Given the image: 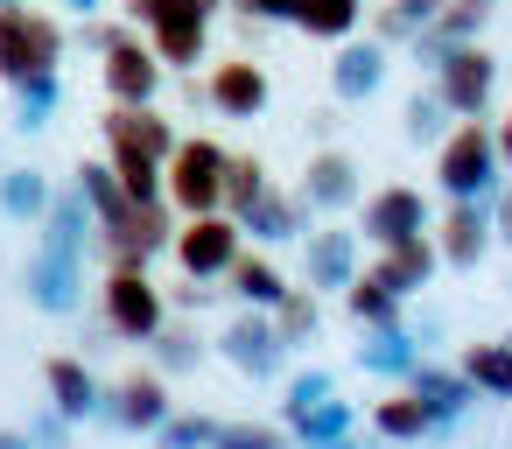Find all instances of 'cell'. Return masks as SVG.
<instances>
[{
    "label": "cell",
    "mask_w": 512,
    "mask_h": 449,
    "mask_svg": "<svg viewBox=\"0 0 512 449\" xmlns=\"http://www.w3.org/2000/svg\"><path fill=\"white\" fill-rule=\"evenodd\" d=\"M99 134H106V169L120 176L127 204H155L162 197V162L176 148V120L155 113V106H106Z\"/></svg>",
    "instance_id": "1"
},
{
    "label": "cell",
    "mask_w": 512,
    "mask_h": 449,
    "mask_svg": "<svg viewBox=\"0 0 512 449\" xmlns=\"http://www.w3.org/2000/svg\"><path fill=\"white\" fill-rule=\"evenodd\" d=\"M435 183H442V197H484L491 204V190L505 183V169H498V148H491V120L484 113L477 120H456L435 141Z\"/></svg>",
    "instance_id": "2"
},
{
    "label": "cell",
    "mask_w": 512,
    "mask_h": 449,
    "mask_svg": "<svg viewBox=\"0 0 512 449\" xmlns=\"http://www.w3.org/2000/svg\"><path fill=\"white\" fill-rule=\"evenodd\" d=\"M169 316V295L148 281V260H113L106 281H99V323L127 344H148Z\"/></svg>",
    "instance_id": "3"
},
{
    "label": "cell",
    "mask_w": 512,
    "mask_h": 449,
    "mask_svg": "<svg viewBox=\"0 0 512 449\" xmlns=\"http://www.w3.org/2000/svg\"><path fill=\"white\" fill-rule=\"evenodd\" d=\"M218 183H225V148L211 134H176L169 162H162V204L176 218L190 211H218Z\"/></svg>",
    "instance_id": "4"
},
{
    "label": "cell",
    "mask_w": 512,
    "mask_h": 449,
    "mask_svg": "<svg viewBox=\"0 0 512 449\" xmlns=\"http://www.w3.org/2000/svg\"><path fill=\"white\" fill-rule=\"evenodd\" d=\"M64 22L43 8H0V78H29V71H57L64 64Z\"/></svg>",
    "instance_id": "5"
},
{
    "label": "cell",
    "mask_w": 512,
    "mask_h": 449,
    "mask_svg": "<svg viewBox=\"0 0 512 449\" xmlns=\"http://www.w3.org/2000/svg\"><path fill=\"white\" fill-rule=\"evenodd\" d=\"M428 85H435V99L449 106V120H477V113H491L498 57H491L484 43H456V50H442V64L428 71Z\"/></svg>",
    "instance_id": "6"
},
{
    "label": "cell",
    "mask_w": 512,
    "mask_h": 449,
    "mask_svg": "<svg viewBox=\"0 0 512 449\" xmlns=\"http://www.w3.org/2000/svg\"><path fill=\"white\" fill-rule=\"evenodd\" d=\"M239 246H246V232H239L232 211H190V218H176V239H169L176 267L197 274V281H218Z\"/></svg>",
    "instance_id": "7"
},
{
    "label": "cell",
    "mask_w": 512,
    "mask_h": 449,
    "mask_svg": "<svg viewBox=\"0 0 512 449\" xmlns=\"http://www.w3.org/2000/svg\"><path fill=\"white\" fill-rule=\"evenodd\" d=\"M211 344H218V358H225L232 372H246V379H281V365H288V344H281V330H274L267 309H239Z\"/></svg>",
    "instance_id": "8"
},
{
    "label": "cell",
    "mask_w": 512,
    "mask_h": 449,
    "mask_svg": "<svg viewBox=\"0 0 512 449\" xmlns=\"http://www.w3.org/2000/svg\"><path fill=\"white\" fill-rule=\"evenodd\" d=\"M428 239H435V260L442 267H477L484 253H491V204L484 197H449V211L428 225Z\"/></svg>",
    "instance_id": "9"
},
{
    "label": "cell",
    "mask_w": 512,
    "mask_h": 449,
    "mask_svg": "<svg viewBox=\"0 0 512 449\" xmlns=\"http://www.w3.org/2000/svg\"><path fill=\"white\" fill-rule=\"evenodd\" d=\"M358 225H309L302 232V288L316 295H344V281L358 274Z\"/></svg>",
    "instance_id": "10"
},
{
    "label": "cell",
    "mask_w": 512,
    "mask_h": 449,
    "mask_svg": "<svg viewBox=\"0 0 512 449\" xmlns=\"http://www.w3.org/2000/svg\"><path fill=\"white\" fill-rule=\"evenodd\" d=\"M407 232H428V197L414 183H379L365 204H358V239L365 246H393Z\"/></svg>",
    "instance_id": "11"
},
{
    "label": "cell",
    "mask_w": 512,
    "mask_h": 449,
    "mask_svg": "<svg viewBox=\"0 0 512 449\" xmlns=\"http://www.w3.org/2000/svg\"><path fill=\"white\" fill-rule=\"evenodd\" d=\"M162 414H169V379H162L155 365H148V372H127L120 386L99 393V421H113V428H127V435H155Z\"/></svg>",
    "instance_id": "12"
},
{
    "label": "cell",
    "mask_w": 512,
    "mask_h": 449,
    "mask_svg": "<svg viewBox=\"0 0 512 449\" xmlns=\"http://www.w3.org/2000/svg\"><path fill=\"white\" fill-rule=\"evenodd\" d=\"M99 78H106V99L113 106H155V92H162V64H155V50L134 29L99 57Z\"/></svg>",
    "instance_id": "13"
},
{
    "label": "cell",
    "mask_w": 512,
    "mask_h": 449,
    "mask_svg": "<svg viewBox=\"0 0 512 449\" xmlns=\"http://www.w3.org/2000/svg\"><path fill=\"white\" fill-rule=\"evenodd\" d=\"M386 64H393V50L372 43V36L330 43V99H337V106H365V99L386 85Z\"/></svg>",
    "instance_id": "14"
},
{
    "label": "cell",
    "mask_w": 512,
    "mask_h": 449,
    "mask_svg": "<svg viewBox=\"0 0 512 449\" xmlns=\"http://www.w3.org/2000/svg\"><path fill=\"white\" fill-rule=\"evenodd\" d=\"M22 302L43 309V316H78V309H85V267L36 246V253L22 260Z\"/></svg>",
    "instance_id": "15"
},
{
    "label": "cell",
    "mask_w": 512,
    "mask_h": 449,
    "mask_svg": "<svg viewBox=\"0 0 512 449\" xmlns=\"http://www.w3.org/2000/svg\"><path fill=\"white\" fill-rule=\"evenodd\" d=\"M400 386H407V393H414V400L428 407V421H435V435H449V428H456V421H463V414L477 407V393H470V379H463L456 365H435L428 351H421V358L407 365V379H400Z\"/></svg>",
    "instance_id": "16"
},
{
    "label": "cell",
    "mask_w": 512,
    "mask_h": 449,
    "mask_svg": "<svg viewBox=\"0 0 512 449\" xmlns=\"http://www.w3.org/2000/svg\"><path fill=\"white\" fill-rule=\"evenodd\" d=\"M267 99H274V85H267V71H260L253 57H225V64H211V78H204V106L225 113V120H260Z\"/></svg>",
    "instance_id": "17"
},
{
    "label": "cell",
    "mask_w": 512,
    "mask_h": 449,
    "mask_svg": "<svg viewBox=\"0 0 512 449\" xmlns=\"http://www.w3.org/2000/svg\"><path fill=\"white\" fill-rule=\"evenodd\" d=\"M295 197H302L309 211H323V218L351 211V204H358V162H351L344 148H316V155L302 162V183H295Z\"/></svg>",
    "instance_id": "18"
},
{
    "label": "cell",
    "mask_w": 512,
    "mask_h": 449,
    "mask_svg": "<svg viewBox=\"0 0 512 449\" xmlns=\"http://www.w3.org/2000/svg\"><path fill=\"white\" fill-rule=\"evenodd\" d=\"M36 232H43V253H57V260H78V267H85V253H92V239H99V225H92V211H85V197H78V183H64V190H50V204H43V218H36Z\"/></svg>",
    "instance_id": "19"
},
{
    "label": "cell",
    "mask_w": 512,
    "mask_h": 449,
    "mask_svg": "<svg viewBox=\"0 0 512 449\" xmlns=\"http://www.w3.org/2000/svg\"><path fill=\"white\" fill-rule=\"evenodd\" d=\"M99 372L78 358V351H57V358H43V400L78 428V421H99Z\"/></svg>",
    "instance_id": "20"
},
{
    "label": "cell",
    "mask_w": 512,
    "mask_h": 449,
    "mask_svg": "<svg viewBox=\"0 0 512 449\" xmlns=\"http://www.w3.org/2000/svg\"><path fill=\"white\" fill-rule=\"evenodd\" d=\"M491 22V0H442V8L421 22V36L407 43L414 50V64L421 71H435L442 64V50H456V43H477V29Z\"/></svg>",
    "instance_id": "21"
},
{
    "label": "cell",
    "mask_w": 512,
    "mask_h": 449,
    "mask_svg": "<svg viewBox=\"0 0 512 449\" xmlns=\"http://www.w3.org/2000/svg\"><path fill=\"white\" fill-rule=\"evenodd\" d=\"M309 218H316V211H309L295 190H274V183H267V190L239 211V232H246V239H260V246H302Z\"/></svg>",
    "instance_id": "22"
},
{
    "label": "cell",
    "mask_w": 512,
    "mask_h": 449,
    "mask_svg": "<svg viewBox=\"0 0 512 449\" xmlns=\"http://www.w3.org/2000/svg\"><path fill=\"white\" fill-rule=\"evenodd\" d=\"M169 239H176V211L162 197L155 204H127V218L113 232H99V246L113 260H155V253H169Z\"/></svg>",
    "instance_id": "23"
},
{
    "label": "cell",
    "mask_w": 512,
    "mask_h": 449,
    "mask_svg": "<svg viewBox=\"0 0 512 449\" xmlns=\"http://www.w3.org/2000/svg\"><path fill=\"white\" fill-rule=\"evenodd\" d=\"M435 267H442V260H435V239H428V232H407V239L379 246V260H372V274H379L400 302H414V295L435 281Z\"/></svg>",
    "instance_id": "24"
},
{
    "label": "cell",
    "mask_w": 512,
    "mask_h": 449,
    "mask_svg": "<svg viewBox=\"0 0 512 449\" xmlns=\"http://www.w3.org/2000/svg\"><path fill=\"white\" fill-rule=\"evenodd\" d=\"M218 281H225V295H239V309H274V302L288 295V274H281L267 253H246V246L232 253V267H225Z\"/></svg>",
    "instance_id": "25"
},
{
    "label": "cell",
    "mask_w": 512,
    "mask_h": 449,
    "mask_svg": "<svg viewBox=\"0 0 512 449\" xmlns=\"http://www.w3.org/2000/svg\"><path fill=\"white\" fill-rule=\"evenodd\" d=\"M281 428H288V442H295V449H316V442L358 435V407H351V400H337V393H323V400H309V407L281 414Z\"/></svg>",
    "instance_id": "26"
},
{
    "label": "cell",
    "mask_w": 512,
    "mask_h": 449,
    "mask_svg": "<svg viewBox=\"0 0 512 449\" xmlns=\"http://www.w3.org/2000/svg\"><path fill=\"white\" fill-rule=\"evenodd\" d=\"M141 43L155 50V64H162V71H183V78H190V64H204V57H211V22L176 15V22H155Z\"/></svg>",
    "instance_id": "27"
},
{
    "label": "cell",
    "mask_w": 512,
    "mask_h": 449,
    "mask_svg": "<svg viewBox=\"0 0 512 449\" xmlns=\"http://www.w3.org/2000/svg\"><path fill=\"white\" fill-rule=\"evenodd\" d=\"M456 372L470 379L477 400H512V344H505V337L463 344V351H456Z\"/></svg>",
    "instance_id": "28"
},
{
    "label": "cell",
    "mask_w": 512,
    "mask_h": 449,
    "mask_svg": "<svg viewBox=\"0 0 512 449\" xmlns=\"http://www.w3.org/2000/svg\"><path fill=\"white\" fill-rule=\"evenodd\" d=\"M344 309H351V323L358 330H386V323H407V302L372 274V267H358L351 281H344Z\"/></svg>",
    "instance_id": "29"
},
{
    "label": "cell",
    "mask_w": 512,
    "mask_h": 449,
    "mask_svg": "<svg viewBox=\"0 0 512 449\" xmlns=\"http://www.w3.org/2000/svg\"><path fill=\"white\" fill-rule=\"evenodd\" d=\"M351 358H358V372H372V379H393V386H400V379H407V365L421 358V344L407 337V323H386V330H365V344H358Z\"/></svg>",
    "instance_id": "30"
},
{
    "label": "cell",
    "mask_w": 512,
    "mask_h": 449,
    "mask_svg": "<svg viewBox=\"0 0 512 449\" xmlns=\"http://www.w3.org/2000/svg\"><path fill=\"white\" fill-rule=\"evenodd\" d=\"M267 316H274V330H281L288 351H302V344L323 337V295H316V288H295V281H288V295H281Z\"/></svg>",
    "instance_id": "31"
},
{
    "label": "cell",
    "mask_w": 512,
    "mask_h": 449,
    "mask_svg": "<svg viewBox=\"0 0 512 449\" xmlns=\"http://www.w3.org/2000/svg\"><path fill=\"white\" fill-rule=\"evenodd\" d=\"M365 22V0H295V29L316 43H344Z\"/></svg>",
    "instance_id": "32"
},
{
    "label": "cell",
    "mask_w": 512,
    "mask_h": 449,
    "mask_svg": "<svg viewBox=\"0 0 512 449\" xmlns=\"http://www.w3.org/2000/svg\"><path fill=\"white\" fill-rule=\"evenodd\" d=\"M57 106H64V78H57V71L15 78V127H22V134H43V127L57 120Z\"/></svg>",
    "instance_id": "33"
},
{
    "label": "cell",
    "mask_w": 512,
    "mask_h": 449,
    "mask_svg": "<svg viewBox=\"0 0 512 449\" xmlns=\"http://www.w3.org/2000/svg\"><path fill=\"white\" fill-rule=\"evenodd\" d=\"M50 190H57V183H50L43 169H29V162L8 169V176H0V218H8V225H36L43 204H50Z\"/></svg>",
    "instance_id": "34"
},
{
    "label": "cell",
    "mask_w": 512,
    "mask_h": 449,
    "mask_svg": "<svg viewBox=\"0 0 512 449\" xmlns=\"http://www.w3.org/2000/svg\"><path fill=\"white\" fill-rule=\"evenodd\" d=\"M78 197H85V211H92L99 232H113L127 218V190H120V176L106 162H78Z\"/></svg>",
    "instance_id": "35"
},
{
    "label": "cell",
    "mask_w": 512,
    "mask_h": 449,
    "mask_svg": "<svg viewBox=\"0 0 512 449\" xmlns=\"http://www.w3.org/2000/svg\"><path fill=\"white\" fill-rule=\"evenodd\" d=\"M148 344H155V372H162V379H183V372L204 365V337H197L190 323H169V316H162V330H155Z\"/></svg>",
    "instance_id": "36"
},
{
    "label": "cell",
    "mask_w": 512,
    "mask_h": 449,
    "mask_svg": "<svg viewBox=\"0 0 512 449\" xmlns=\"http://www.w3.org/2000/svg\"><path fill=\"white\" fill-rule=\"evenodd\" d=\"M372 428H379L386 442H428V435H435L428 407H421V400H414L407 386H400L393 400H379V407H372Z\"/></svg>",
    "instance_id": "37"
},
{
    "label": "cell",
    "mask_w": 512,
    "mask_h": 449,
    "mask_svg": "<svg viewBox=\"0 0 512 449\" xmlns=\"http://www.w3.org/2000/svg\"><path fill=\"white\" fill-rule=\"evenodd\" d=\"M260 190H267V162H260V155H246V148H239V155L225 148V183H218V211H232V218H239V211H246V204H253Z\"/></svg>",
    "instance_id": "38"
},
{
    "label": "cell",
    "mask_w": 512,
    "mask_h": 449,
    "mask_svg": "<svg viewBox=\"0 0 512 449\" xmlns=\"http://www.w3.org/2000/svg\"><path fill=\"white\" fill-rule=\"evenodd\" d=\"M400 134H407L414 148H435V141L449 134V106L435 99V85H428V92H414V99L400 106Z\"/></svg>",
    "instance_id": "39"
},
{
    "label": "cell",
    "mask_w": 512,
    "mask_h": 449,
    "mask_svg": "<svg viewBox=\"0 0 512 449\" xmlns=\"http://www.w3.org/2000/svg\"><path fill=\"white\" fill-rule=\"evenodd\" d=\"M176 15L211 22V15H218V0H127V29H155V22H176Z\"/></svg>",
    "instance_id": "40"
},
{
    "label": "cell",
    "mask_w": 512,
    "mask_h": 449,
    "mask_svg": "<svg viewBox=\"0 0 512 449\" xmlns=\"http://www.w3.org/2000/svg\"><path fill=\"white\" fill-rule=\"evenodd\" d=\"M211 449H288V428L281 421H218Z\"/></svg>",
    "instance_id": "41"
},
{
    "label": "cell",
    "mask_w": 512,
    "mask_h": 449,
    "mask_svg": "<svg viewBox=\"0 0 512 449\" xmlns=\"http://www.w3.org/2000/svg\"><path fill=\"white\" fill-rule=\"evenodd\" d=\"M211 435H218V421L211 414H162V428H155V442L162 449H211Z\"/></svg>",
    "instance_id": "42"
},
{
    "label": "cell",
    "mask_w": 512,
    "mask_h": 449,
    "mask_svg": "<svg viewBox=\"0 0 512 449\" xmlns=\"http://www.w3.org/2000/svg\"><path fill=\"white\" fill-rule=\"evenodd\" d=\"M365 15H372V43H386V50H393V43H414L421 22H428V15L407 8V0H386V8H365Z\"/></svg>",
    "instance_id": "43"
},
{
    "label": "cell",
    "mask_w": 512,
    "mask_h": 449,
    "mask_svg": "<svg viewBox=\"0 0 512 449\" xmlns=\"http://www.w3.org/2000/svg\"><path fill=\"white\" fill-rule=\"evenodd\" d=\"M120 36H127V22H99V15H85L78 29H64V43H78L85 57H106V50H113Z\"/></svg>",
    "instance_id": "44"
},
{
    "label": "cell",
    "mask_w": 512,
    "mask_h": 449,
    "mask_svg": "<svg viewBox=\"0 0 512 449\" xmlns=\"http://www.w3.org/2000/svg\"><path fill=\"white\" fill-rule=\"evenodd\" d=\"M323 393H337V379H330L323 365H302V372L288 379V393H281V414H295V407H309V400H323Z\"/></svg>",
    "instance_id": "45"
},
{
    "label": "cell",
    "mask_w": 512,
    "mask_h": 449,
    "mask_svg": "<svg viewBox=\"0 0 512 449\" xmlns=\"http://www.w3.org/2000/svg\"><path fill=\"white\" fill-rule=\"evenodd\" d=\"M22 435H29V449H71V421H64L57 407H36V414L22 421Z\"/></svg>",
    "instance_id": "46"
},
{
    "label": "cell",
    "mask_w": 512,
    "mask_h": 449,
    "mask_svg": "<svg viewBox=\"0 0 512 449\" xmlns=\"http://www.w3.org/2000/svg\"><path fill=\"white\" fill-rule=\"evenodd\" d=\"M491 246H512V176L491 190Z\"/></svg>",
    "instance_id": "47"
},
{
    "label": "cell",
    "mask_w": 512,
    "mask_h": 449,
    "mask_svg": "<svg viewBox=\"0 0 512 449\" xmlns=\"http://www.w3.org/2000/svg\"><path fill=\"white\" fill-rule=\"evenodd\" d=\"M232 8L253 22H295V0H232Z\"/></svg>",
    "instance_id": "48"
},
{
    "label": "cell",
    "mask_w": 512,
    "mask_h": 449,
    "mask_svg": "<svg viewBox=\"0 0 512 449\" xmlns=\"http://www.w3.org/2000/svg\"><path fill=\"white\" fill-rule=\"evenodd\" d=\"M211 295H218L211 281H197V274H183V288H176V309H183V316H197V309H204Z\"/></svg>",
    "instance_id": "49"
},
{
    "label": "cell",
    "mask_w": 512,
    "mask_h": 449,
    "mask_svg": "<svg viewBox=\"0 0 512 449\" xmlns=\"http://www.w3.org/2000/svg\"><path fill=\"white\" fill-rule=\"evenodd\" d=\"M491 148H498V169L512 176V106H505V120L491 127Z\"/></svg>",
    "instance_id": "50"
},
{
    "label": "cell",
    "mask_w": 512,
    "mask_h": 449,
    "mask_svg": "<svg viewBox=\"0 0 512 449\" xmlns=\"http://www.w3.org/2000/svg\"><path fill=\"white\" fill-rule=\"evenodd\" d=\"M57 8H64L71 22H85V15H99V8H106V0H57Z\"/></svg>",
    "instance_id": "51"
},
{
    "label": "cell",
    "mask_w": 512,
    "mask_h": 449,
    "mask_svg": "<svg viewBox=\"0 0 512 449\" xmlns=\"http://www.w3.org/2000/svg\"><path fill=\"white\" fill-rule=\"evenodd\" d=\"M0 449H29V435L22 428H0Z\"/></svg>",
    "instance_id": "52"
},
{
    "label": "cell",
    "mask_w": 512,
    "mask_h": 449,
    "mask_svg": "<svg viewBox=\"0 0 512 449\" xmlns=\"http://www.w3.org/2000/svg\"><path fill=\"white\" fill-rule=\"evenodd\" d=\"M316 449H365L358 435H337V442H316Z\"/></svg>",
    "instance_id": "53"
},
{
    "label": "cell",
    "mask_w": 512,
    "mask_h": 449,
    "mask_svg": "<svg viewBox=\"0 0 512 449\" xmlns=\"http://www.w3.org/2000/svg\"><path fill=\"white\" fill-rule=\"evenodd\" d=\"M407 8H414V15H435V8H442V0H407Z\"/></svg>",
    "instance_id": "54"
},
{
    "label": "cell",
    "mask_w": 512,
    "mask_h": 449,
    "mask_svg": "<svg viewBox=\"0 0 512 449\" xmlns=\"http://www.w3.org/2000/svg\"><path fill=\"white\" fill-rule=\"evenodd\" d=\"M0 8H22V0H0Z\"/></svg>",
    "instance_id": "55"
},
{
    "label": "cell",
    "mask_w": 512,
    "mask_h": 449,
    "mask_svg": "<svg viewBox=\"0 0 512 449\" xmlns=\"http://www.w3.org/2000/svg\"><path fill=\"white\" fill-rule=\"evenodd\" d=\"M505 344H512V330H505Z\"/></svg>",
    "instance_id": "56"
},
{
    "label": "cell",
    "mask_w": 512,
    "mask_h": 449,
    "mask_svg": "<svg viewBox=\"0 0 512 449\" xmlns=\"http://www.w3.org/2000/svg\"><path fill=\"white\" fill-rule=\"evenodd\" d=\"M414 449H421V442H414Z\"/></svg>",
    "instance_id": "57"
}]
</instances>
